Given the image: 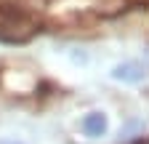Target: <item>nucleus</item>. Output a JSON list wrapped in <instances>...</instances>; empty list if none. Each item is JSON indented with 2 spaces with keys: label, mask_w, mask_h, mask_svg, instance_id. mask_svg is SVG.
<instances>
[{
  "label": "nucleus",
  "mask_w": 149,
  "mask_h": 144,
  "mask_svg": "<svg viewBox=\"0 0 149 144\" xmlns=\"http://www.w3.org/2000/svg\"><path fill=\"white\" fill-rule=\"evenodd\" d=\"M112 78L123 80V83H139V80H144V64L141 62H123L112 69Z\"/></svg>",
  "instance_id": "nucleus-2"
},
{
  "label": "nucleus",
  "mask_w": 149,
  "mask_h": 144,
  "mask_svg": "<svg viewBox=\"0 0 149 144\" xmlns=\"http://www.w3.org/2000/svg\"><path fill=\"white\" fill-rule=\"evenodd\" d=\"M35 22L27 19V16L22 13H11L6 16L3 22H0V40H6V43H24L29 40L32 35H35Z\"/></svg>",
  "instance_id": "nucleus-1"
},
{
  "label": "nucleus",
  "mask_w": 149,
  "mask_h": 144,
  "mask_svg": "<svg viewBox=\"0 0 149 144\" xmlns=\"http://www.w3.org/2000/svg\"><path fill=\"white\" fill-rule=\"evenodd\" d=\"M3 144H8V141H3Z\"/></svg>",
  "instance_id": "nucleus-4"
},
{
  "label": "nucleus",
  "mask_w": 149,
  "mask_h": 144,
  "mask_svg": "<svg viewBox=\"0 0 149 144\" xmlns=\"http://www.w3.org/2000/svg\"><path fill=\"white\" fill-rule=\"evenodd\" d=\"M83 131L85 136L96 139V136H104L107 134V115L104 112H88L83 117Z\"/></svg>",
  "instance_id": "nucleus-3"
}]
</instances>
